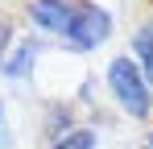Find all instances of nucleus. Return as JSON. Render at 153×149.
<instances>
[{
    "label": "nucleus",
    "instance_id": "obj_1",
    "mask_svg": "<svg viewBox=\"0 0 153 149\" xmlns=\"http://www.w3.org/2000/svg\"><path fill=\"white\" fill-rule=\"evenodd\" d=\"M112 91L120 95V104H124L132 116H145L149 112V91H145L141 74H137V66L128 58H116L112 62Z\"/></svg>",
    "mask_w": 153,
    "mask_h": 149
},
{
    "label": "nucleus",
    "instance_id": "obj_2",
    "mask_svg": "<svg viewBox=\"0 0 153 149\" xmlns=\"http://www.w3.org/2000/svg\"><path fill=\"white\" fill-rule=\"evenodd\" d=\"M62 33H66L79 50H91V46H100L103 37H108V13L95 8V4H83V8L71 13V25H66Z\"/></svg>",
    "mask_w": 153,
    "mask_h": 149
},
{
    "label": "nucleus",
    "instance_id": "obj_3",
    "mask_svg": "<svg viewBox=\"0 0 153 149\" xmlns=\"http://www.w3.org/2000/svg\"><path fill=\"white\" fill-rule=\"evenodd\" d=\"M71 13H75V8L62 4V0H37V4H33V17L42 25H50V29H58V33L71 25Z\"/></svg>",
    "mask_w": 153,
    "mask_h": 149
},
{
    "label": "nucleus",
    "instance_id": "obj_4",
    "mask_svg": "<svg viewBox=\"0 0 153 149\" xmlns=\"http://www.w3.org/2000/svg\"><path fill=\"white\" fill-rule=\"evenodd\" d=\"M137 50H141V58H145V66L153 71V25L145 29V33H141V37H137Z\"/></svg>",
    "mask_w": 153,
    "mask_h": 149
},
{
    "label": "nucleus",
    "instance_id": "obj_5",
    "mask_svg": "<svg viewBox=\"0 0 153 149\" xmlns=\"http://www.w3.org/2000/svg\"><path fill=\"white\" fill-rule=\"evenodd\" d=\"M58 149H91V137H87V133H75V137H66Z\"/></svg>",
    "mask_w": 153,
    "mask_h": 149
}]
</instances>
